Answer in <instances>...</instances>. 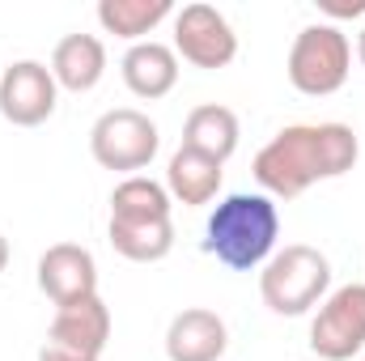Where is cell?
Wrapping results in <instances>:
<instances>
[{
	"label": "cell",
	"instance_id": "5b68a950",
	"mask_svg": "<svg viewBox=\"0 0 365 361\" xmlns=\"http://www.w3.org/2000/svg\"><path fill=\"white\" fill-rule=\"evenodd\" d=\"M162 149V132L158 123L136 111V106H115L102 111L90 128V153L102 171H123L128 179L136 171H145Z\"/></svg>",
	"mask_w": 365,
	"mask_h": 361
},
{
	"label": "cell",
	"instance_id": "5bb4252c",
	"mask_svg": "<svg viewBox=\"0 0 365 361\" xmlns=\"http://www.w3.org/2000/svg\"><path fill=\"white\" fill-rule=\"evenodd\" d=\"M238 115L221 102H204L182 119V149H195L221 166L238 153Z\"/></svg>",
	"mask_w": 365,
	"mask_h": 361
},
{
	"label": "cell",
	"instance_id": "6da1fadb",
	"mask_svg": "<svg viewBox=\"0 0 365 361\" xmlns=\"http://www.w3.org/2000/svg\"><path fill=\"white\" fill-rule=\"evenodd\" d=\"M361 141L349 123H289L255 153V183L272 200H293L323 179H340L357 166Z\"/></svg>",
	"mask_w": 365,
	"mask_h": 361
},
{
	"label": "cell",
	"instance_id": "9c48e42d",
	"mask_svg": "<svg viewBox=\"0 0 365 361\" xmlns=\"http://www.w3.org/2000/svg\"><path fill=\"white\" fill-rule=\"evenodd\" d=\"M60 86L47 64L38 60H17L0 73V115L13 128H38L56 115Z\"/></svg>",
	"mask_w": 365,
	"mask_h": 361
},
{
	"label": "cell",
	"instance_id": "d6986e66",
	"mask_svg": "<svg viewBox=\"0 0 365 361\" xmlns=\"http://www.w3.org/2000/svg\"><path fill=\"white\" fill-rule=\"evenodd\" d=\"M319 13H327V17H361L365 0H319Z\"/></svg>",
	"mask_w": 365,
	"mask_h": 361
},
{
	"label": "cell",
	"instance_id": "2e32d148",
	"mask_svg": "<svg viewBox=\"0 0 365 361\" xmlns=\"http://www.w3.org/2000/svg\"><path fill=\"white\" fill-rule=\"evenodd\" d=\"M106 234H110V247L132 264H158L175 251V221L170 217H162V221H119V217H110Z\"/></svg>",
	"mask_w": 365,
	"mask_h": 361
},
{
	"label": "cell",
	"instance_id": "ffe728a7",
	"mask_svg": "<svg viewBox=\"0 0 365 361\" xmlns=\"http://www.w3.org/2000/svg\"><path fill=\"white\" fill-rule=\"evenodd\" d=\"M9 255H13V251H9V238H4V234H0V272L9 268Z\"/></svg>",
	"mask_w": 365,
	"mask_h": 361
},
{
	"label": "cell",
	"instance_id": "7c38bea8",
	"mask_svg": "<svg viewBox=\"0 0 365 361\" xmlns=\"http://www.w3.org/2000/svg\"><path fill=\"white\" fill-rule=\"evenodd\" d=\"M119 73H123V86L136 98L158 102L179 86V56H175V47H166L158 39H145V43H132L123 51Z\"/></svg>",
	"mask_w": 365,
	"mask_h": 361
},
{
	"label": "cell",
	"instance_id": "ac0fdd59",
	"mask_svg": "<svg viewBox=\"0 0 365 361\" xmlns=\"http://www.w3.org/2000/svg\"><path fill=\"white\" fill-rule=\"evenodd\" d=\"M170 191L166 183L149 179V175H132L110 191V217L119 221H162L170 217Z\"/></svg>",
	"mask_w": 365,
	"mask_h": 361
},
{
	"label": "cell",
	"instance_id": "8fae6325",
	"mask_svg": "<svg viewBox=\"0 0 365 361\" xmlns=\"http://www.w3.org/2000/svg\"><path fill=\"white\" fill-rule=\"evenodd\" d=\"M230 349V327L217 310L187 306L166 327V357L170 361H221Z\"/></svg>",
	"mask_w": 365,
	"mask_h": 361
},
{
	"label": "cell",
	"instance_id": "30bf717a",
	"mask_svg": "<svg viewBox=\"0 0 365 361\" xmlns=\"http://www.w3.org/2000/svg\"><path fill=\"white\" fill-rule=\"evenodd\" d=\"M38 289L56 310L77 306L86 298H98V264L86 247L77 243H56L38 255Z\"/></svg>",
	"mask_w": 365,
	"mask_h": 361
},
{
	"label": "cell",
	"instance_id": "4fadbf2b",
	"mask_svg": "<svg viewBox=\"0 0 365 361\" xmlns=\"http://www.w3.org/2000/svg\"><path fill=\"white\" fill-rule=\"evenodd\" d=\"M106 73V47L98 34H64L51 51V77L68 93H90Z\"/></svg>",
	"mask_w": 365,
	"mask_h": 361
},
{
	"label": "cell",
	"instance_id": "9a60e30c",
	"mask_svg": "<svg viewBox=\"0 0 365 361\" xmlns=\"http://www.w3.org/2000/svg\"><path fill=\"white\" fill-rule=\"evenodd\" d=\"M221 162H212V158H204V153H195V149H175V158H170V166H166V191H170V200L175 204H187V208H204V204H212L217 200V191H221Z\"/></svg>",
	"mask_w": 365,
	"mask_h": 361
},
{
	"label": "cell",
	"instance_id": "e0dca14e",
	"mask_svg": "<svg viewBox=\"0 0 365 361\" xmlns=\"http://www.w3.org/2000/svg\"><path fill=\"white\" fill-rule=\"evenodd\" d=\"M170 13V0H98V26L128 43H145Z\"/></svg>",
	"mask_w": 365,
	"mask_h": 361
},
{
	"label": "cell",
	"instance_id": "7a4b0ae2",
	"mask_svg": "<svg viewBox=\"0 0 365 361\" xmlns=\"http://www.w3.org/2000/svg\"><path fill=\"white\" fill-rule=\"evenodd\" d=\"M280 238V208L264 191H234L217 200L204 225V251L234 272L264 268L276 255Z\"/></svg>",
	"mask_w": 365,
	"mask_h": 361
},
{
	"label": "cell",
	"instance_id": "52a82bcc",
	"mask_svg": "<svg viewBox=\"0 0 365 361\" xmlns=\"http://www.w3.org/2000/svg\"><path fill=\"white\" fill-rule=\"evenodd\" d=\"M110 340V306L102 298H86L77 306L56 310L38 361H102Z\"/></svg>",
	"mask_w": 365,
	"mask_h": 361
},
{
	"label": "cell",
	"instance_id": "3957f363",
	"mask_svg": "<svg viewBox=\"0 0 365 361\" xmlns=\"http://www.w3.org/2000/svg\"><path fill=\"white\" fill-rule=\"evenodd\" d=\"M327 289H331V264L319 247H306V243H289L259 272L264 306L272 315H284V319L314 310L327 298Z\"/></svg>",
	"mask_w": 365,
	"mask_h": 361
},
{
	"label": "cell",
	"instance_id": "44dd1931",
	"mask_svg": "<svg viewBox=\"0 0 365 361\" xmlns=\"http://www.w3.org/2000/svg\"><path fill=\"white\" fill-rule=\"evenodd\" d=\"M357 60L365 64V26H361V34H357Z\"/></svg>",
	"mask_w": 365,
	"mask_h": 361
},
{
	"label": "cell",
	"instance_id": "8992f818",
	"mask_svg": "<svg viewBox=\"0 0 365 361\" xmlns=\"http://www.w3.org/2000/svg\"><path fill=\"white\" fill-rule=\"evenodd\" d=\"M310 349L323 361H349L365 349V285H340L319 302L310 319Z\"/></svg>",
	"mask_w": 365,
	"mask_h": 361
},
{
	"label": "cell",
	"instance_id": "277c9868",
	"mask_svg": "<svg viewBox=\"0 0 365 361\" xmlns=\"http://www.w3.org/2000/svg\"><path fill=\"white\" fill-rule=\"evenodd\" d=\"M349 68H353V43L331 21L302 26L289 47V64H284L289 86L306 98H327V93L344 90Z\"/></svg>",
	"mask_w": 365,
	"mask_h": 361
},
{
	"label": "cell",
	"instance_id": "ba28073f",
	"mask_svg": "<svg viewBox=\"0 0 365 361\" xmlns=\"http://www.w3.org/2000/svg\"><path fill=\"white\" fill-rule=\"evenodd\" d=\"M175 56H182L191 68H225L238 56V34L230 26V17L204 0L182 4V13H175Z\"/></svg>",
	"mask_w": 365,
	"mask_h": 361
}]
</instances>
